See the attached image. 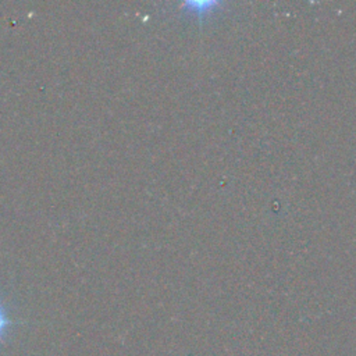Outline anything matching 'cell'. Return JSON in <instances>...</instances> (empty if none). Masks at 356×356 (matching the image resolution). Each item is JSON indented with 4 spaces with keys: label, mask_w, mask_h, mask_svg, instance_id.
Masks as SVG:
<instances>
[{
    "label": "cell",
    "mask_w": 356,
    "mask_h": 356,
    "mask_svg": "<svg viewBox=\"0 0 356 356\" xmlns=\"http://www.w3.org/2000/svg\"><path fill=\"white\" fill-rule=\"evenodd\" d=\"M217 6V3L214 1H188L185 4H182V7H188V11H193L196 14H203L210 11L211 7Z\"/></svg>",
    "instance_id": "1"
},
{
    "label": "cell",
    "mask_w": 356,
    "mask_h": 356,
    "mask_svg": "<svg viewBox=\"0 0 356 356\" xmlns=\"http://www.w3.org/2000/svg\"><path fill=\"white\" fill-rule=\"evenodd\" d=\"M10 324H11V320L8 318L6 309H4L3 303L0 302V341L3 339V337H4L6 331H7V328L10 327Z\"/></svg>",
    "instance_id": "2"
}]
</instances>
